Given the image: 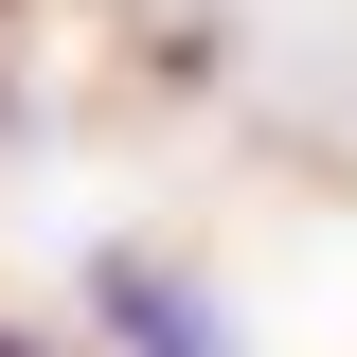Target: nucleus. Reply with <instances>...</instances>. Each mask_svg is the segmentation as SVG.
Segmentation results:
<instances>
[{
  "instance_id": "obj_1",
  "label": "nucleus",
  "mask_w": 357,
  "mask_h": 357,
  "mask_svg": "<svg viewBox=\"0 0 357 357\" xmlns=\"http://www.w3.org/2000/svg\"><path fill=\"white\" fill-rule=\"evenodd\" d=\"M89 286H107V321H126V357H215V304H197L178 268H143V250H107Z\"/></svg>"
},
{
  "instance_id": "obj_2",
  "label": "nucleus",
  "mask_w": 357,
  "mask_h": 357,
  "mask_svg": "<svg viewBox=\"0 0 357 357\" xmlns=\"http://www.w3.org/2000/svg\"><path fill=\"white\" fill-rule=\"evenodd\" d=\"M0 357H36V340H0Z\"/></svg>"
}]
</instances>
